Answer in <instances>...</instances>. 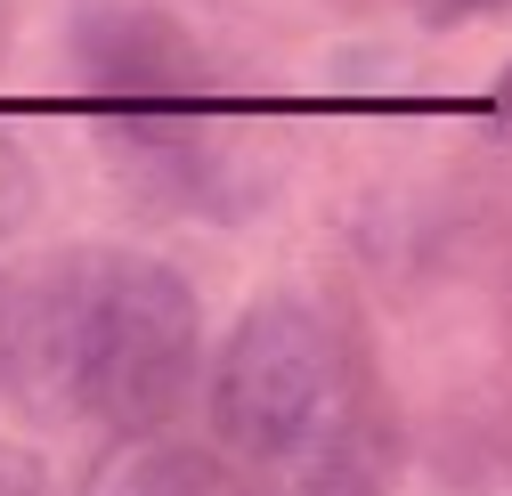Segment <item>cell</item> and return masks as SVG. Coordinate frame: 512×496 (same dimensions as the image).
<instances>
[{
    "label": "cell",
    "instance_id": "cell-1",
    "mask_svg": "<svg viewBox=\"0 0 512 496\" xmlns=\"http://www.w3.org/2000/svg\"><path fill=\"white\" fill-rule=\"evenodd\" d=\"M204 301L155 253H90L82 342H74V407L122 440H155L196 391Z\"/></svg>",
    "mask_w": 512,
    "mask_h": 496
},
{
    "label": "cell",
    "instance_id": "cell-2",
    "mask_svg": "<svg viewBox=\"0 0 512 496\" xmlns=\"http://www.w3.org/2000/svg\"><path fill=\"white\" fill-rule=\"evenodd\" d=\"M350 391V358L334 342V326L317 318L301 293H261L236 318V334L220 342L212 366V440L236 448L244 464H269L285 448H301Z\"/></svg>",
    "mask_w": 512,
    "mask_h": 496
},
{
    "label": "cell",
    "instance_id": "cell-3",
    "mask_svg": "<svg viewBox=\"0 0 512 496\" xmlns=\"http://www.w3.org/2000/svg\"><path fill=\"white\" fill-rule=\"evenodd\" d=\"M74 66L98 98L179 106L204 90V41L155 0H90L74 17Z\"/></svg>",
    "mask_w": 512,
    "mask_h": 496
},
{
    "label": "cell",
    "instance_id": "cell-4",
    "mask_svg": "<svg viewBox=\"0 0 512 496\" xmlns=\"http://www.w3.org/2000/svg\"><path fill=\"white\" fill-rule=\"evenodd\" d=\"M82 293H90V253H66L33 277L0 285V383H9V399L41 407V415L74 407Z\"/></svg>",
    "mask_w": 512,
    "mask_h": 496
},
{
    "label": "cell",
    "instance_id": "cell-5",
    "mask_svg": "<svg viewBox=\"0 0 512 496\" xmlns=\"http://www.w3.org/2000/svg\"><path fill=\"white\" fill-rule=\"evenodd\" d=\"M391 464H399L391 415L366 399V383H350L342 407L301 448L252 464V488H236V496H382L391 488Z\"/></svg>",
    "mask_w": 512,
    "mask_h": 496
},
{
    "label": "cell",
    "instance_id": "cell-6",
    "mask_svg": "<svg viewBox=\"0 0 512 496\" xmlns=\"http://www.w3.org/2000/svg\"><path fill=\"white\" fill-rule=\"evenodd\" d=\"M98 496H236V472L212 448H187V440H147L131 448Z\"/></svg>",
    "mask_w": 512,
    "mask_h": 496
},
{
    "label": "cell",
    "instance_id": "cell-7",
    "mask_svg": "<svg viewBox=\"0 0 512 496\" xmlns=\"http://www.w3.org/2000/svg\"><path fill=\"white\" fill-rule=\"evenodd\" d=\"M33 212H41V163L0 131V236H25Z\"/></svg>",
    "mask_w": 512,
    "mask_h": 496
},
{
    "label": "cell",
    "instance_id": "cell-8",
    "mask_svg": "<svg viewBox=\"0 0 512 496\" xmlns=\"http://www.w3.org/2000/svg\"><path fill=\"white\" fill-rule=\"evenodd\" d=\"M0 496H49V464L17 440H0Z\"/></svg>",
    "mask_w": 512,
    "mask_h": 496
},
{
    "label": "cell",
    "instance_id": "cell-9",
    "mask_svg": "<svg viewBox=\"0 0 512 496\" xmlns=\"http://www.w3.org/2000/svg\"><path fill=\"white\" fill-rule=\"evenodd\" d=\"M415 9H423V25H472V17L512 9V0H415Z\"/></svg>",
    "mask_w": 512,
    "mask_h": 496
},
{
    "label": "cell",
    "instance_id": "cell-10",
    "mask_svg": "<svg viewBox=\"0 0 512 496\" xmlns=\"http://www.w3.org/2000/svg\"><path fill=\"white\" fill-rule=\"evenodd\" d=\"M488 114H496V131H512V66H504V82H496V106H488Z\"/></svg>",
    "mask_w": 512,
    "mask_h": 496
}]
</instances>
